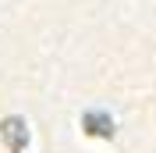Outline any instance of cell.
Masks as SVG:
<instances>
[{"mask_svg": "<svg viewBox=\"0 0 156 153\" xmlns=\"http://www.w3.org/2000/svg\"><path fill=\"white\" fill-rule=\"evenodd\" d=\"M0 139L7 146V153H25V146H29V125L21 121L18 114L4 118L0 121Z\"/></svg>", "mask_w": 156, "mask_h": 153, "instance_id": "1", "label": "cell"}, {"mask_svg": "<svg viewBox=\"0 0 156 153\" xmlns=\"http://www.w3.org/2000/svg\"><path fill=\"white\" fill-rule=\"evenodd\" d=\"M82 125H85L89 135H103V139L114 135V121H110V114H103V110H89V114L82 118Z\"/></svg>", "mask_w": 156, "mask_h": 153, "instance_id": "2", "label": "cell"}]
</instances>
